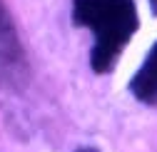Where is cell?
I'll return each mask as SVG.
<instances>
[{
  "label": "cell",
  "instance_id": "3",
  "mask_svg": "<svg viewBox=\"0 0 157 152\" xmlns=\"http://www.w3.org/2000/svg\"><path fill=\"white\" fill-rule=\"evenodd\" d=\"M130 92L145 105H157V43L130 80Z\"/></svg>",
  "mask_w": 157,
  "mask_h": 152
},
{
  "label": "cell",
  "instance_id": "2",
  "mask_svg": "<svg viewBox=\"0 0 157 152\" xmlns=\"http://www.w3.org/2000/svg\"><path fill=\"white\" fill-rule=\"evenodd\" d=\"M25 75H28V63H25V50L20 45V35H17L10 13L0 3V82L20 85Z\"/></svg>",
  "mask_w": 157,
  "mask_h": 152
},
{
  "label": "cell",
  "instance_id": "4",
  "mask_svg": "<svg viewBox=\"0 0 157 152\" xmlns=\"http://www.w3.org/2000/svg\"><path fill=\"white\" fill-rule=\"evenodd\" d=\"M77 152H100V150H95V147H80Z\"/></svg>",
  "mask_w": 157,
  "mask_h": 152
},
{
  "label": "cell",
  "instance_id": "1",
  "mask_svg": "<svg viewBox=\"0 0 157 152\" xmlns=\"http://www.w3.org/2000/svg\"><path fill=\"white\" fill-rule=\"evenodd\" d=\"M75 25L92 32L90 65L97 75H107L140 28L135 0H72Z\"/></svg>",
  "mask_w": 157,
  "mask_h": 152
},
{
  "label": "cell",
  "instance_id": "5",
  "mask_svg": "<svg viewBox=\"0 0 157 152\" xmlns=\"http://www.w3.org/2000/svg\"><path fill=\"white\" fill-rule=\"evenodd\" d=\"M150 8H152V13L157 15V0H150Z\"/></svg>",
  "mask_w": 157,
  "mask_h": 152
}]
</instances>
